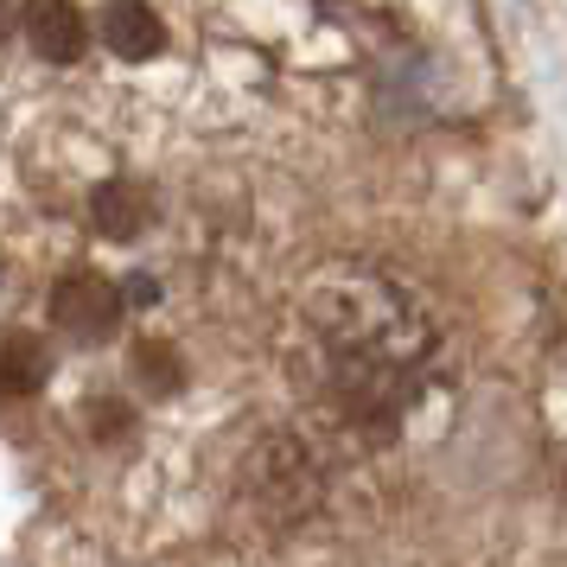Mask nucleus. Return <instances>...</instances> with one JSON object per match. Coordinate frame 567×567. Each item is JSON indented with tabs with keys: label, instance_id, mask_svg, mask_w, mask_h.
<instances>
[{
	"label": "nucleus",
	"instance_id": "f257e3e1",
	"mask_svg": "<svg viewBox=\"0 0 567 567\" xmlns=\"http://www.w3.org/2000/svg\"><path fill=\"white\" fill-rule=\"evenodd\" d=\"M434 332L409 293L370 268H338L307 293L312 389L358 427H389L421 395Z\"/></svg>",
	"mask_w": 567,
	"mask_h": 567
},
{
	"label": "nucleus",
	"instance_id": "f03ea898",
	"mask_svg": "<svg viewBox=\"0 0 567 567\" xmlns=\"http://www.w3.org/2000/svg\"><path fill=\"white\" fill-rule=\"evenodd\" d=\"M249 491L268 516H307L319 504V465L293 434H268L249 453Z\"/></svg>",
	"mask_w": 567,
	"mask_h": 567
},
{
	"label": "nucleus",
	"instance_id": "7ed1b4c3",
	"mask_svg": "<svg viewBox=\"0 0 567 567\" xmlns=\"http://www.w3.org/2000/svg\"><path fill=\"white\" fill-rule=\"evenodd\" d=\"M52 319L64 338H78V344H103L115 326H122V287L96 275V268H78V275H64L52 287Z\"/></svg>",
	"mask_w": 567,
	"mask_h": 567
},
{
	"label": "nucleus",
	"instance_id": "20e7f679",
	"mask_svg": "<svg viewBox=\"0 0 567 567\" xmlns=\"http://www.w3.org/2000/svg\"><path fill=\"white\" fill-rule=\"evenodd\" d=\"M20 32L32 39V52L52 58V64H71V58L90 45V27H83L78 0H27V13H20Z\"/></svg>",
	"mask_w": 567,
	"mask_h": 567
},
{
	"label": "nucleus",
	"instance_id": "39448f33",
	"mask_svg": "<svg viewBox=\"0 0 567 567\" xmlns=\"http://www.w3.org/2000/svg\"><path fill=\"white\" fill-rule=\"evenodd\" d=\"M96 27H103L109 52L134 58V64H141V58H154L159 45H166V27H159V13L147 7V0H109Z\"/></svg>",
	"mask_w": 567,
	"mask_h": 567
},
{
	"label": "nucleus",
	"instance_id": "423d86ee",
	"mask_svg": "<svg viewBox=\"0 0 567 567\" xmlns=\"http://www.w3.org/2000/svg\"><path fill=\"white\" fill-rule=\"evenodd\" d=\"M52 377V351L32 332H0V389L7 395H39Z\"/></svg>",
	"mask_w": 567,
	"mask_h": 567
},
{
	"label": "nucleus",
	"instance_id": "0eeeda50",
	"mask_svg": "<svg viewBox=\"0 0 567 567\" xmlns=\"http://www.w3.org/2000/svg\"><path fill=\"white\" fill-rule=\"evenodd\" d=\"M141 224H147V205H141L134 185H103L96 192V230H109L115 243H128V236H141Z\"/></svg>",
	"mask_w": 567,
	"mask_h": 567
},
{
	"label": "nucleus",
	"instance_id": "6e6552de",
	"mask_svg": "<svg viewBox=\"0 0 567 567\" xmlns=\"http://www.w3.org/2000/svg\"><path fill=\"white\" fill-rule=\"evenodd\" d=\"M0 32H7V0H0Z\"/></svg>",
	"mask_w": 567,
	"mask_h": 567
}]
</instances>
